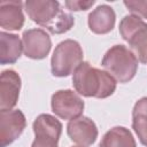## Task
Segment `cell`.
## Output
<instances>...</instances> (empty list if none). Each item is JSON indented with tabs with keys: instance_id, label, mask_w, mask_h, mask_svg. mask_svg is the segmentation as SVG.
<instances>
[{
	"instance_id": "obj_4",
	"label": "cell",
	"mask_w": 147,
	"mask_h": 147,
	"mask_svg": "<svg viewBox=\"0 0 147 147\" xmlns=\"http://www.w3.org/2000/svg\"><path fill=\"white\" fill-rule=\"evenodd\" d=\"M53 113L62 119H76L84 110V101L71 90H61L52 95Z\"/></svg>"
},
{
	"instance_id": "obj_21",
	"label": "cell",
	"mask_w": 147,
	"mask_h": 147,
	"mask_svg": "<svg viewBox=\"0 0 147 147\" xmlns=\"http://www.w3.org/2000/svg\"><path fill=\"white\" fill-rule=\"evenodd\" d=\"M74 147H85V146H74Z\"/></svg>"
},
{
	"instance_id": "obj_8",
	"label": "cell",
	"mask_w": 147,
	"mask_h": 147,
	"mask_svg": "<svg viewBox=\"0 0 147 147\" xmlns=\"http://www.w3.org/2000/svg\"><path fill=\"white\" fill-rule=\"evenodd\" d=\"M21 90V78L14 70H5L0 78V111L13 110Z\"/></svg>"
},
{
	"instance_id": "obj_16",
	"label": "cell",
	"mask_w": 147,
	"mask_h": 147,
	"mask_svg": "<svg viewBox=\"0 0 147 147\" xmlns=\"http://www.w3.org/2000/svg\"><path fill=\"white\" fill-rule=\"evenodd\" d=\"M100 147H136V140L126 127L115 126L103 136Z\"/></svg>"
},
{
	"instance_id": "obj_3",
	"label": "cell",
	"mask_w": 147,
	"mask_h": 147,
	"mask_svg": "<svg viewBox=\"0 0 147 147\" xmlns=\"http://www.w3.org/2000/svg\"><path fill=\"white\" fill-rule=\"evenodd\" d=\"M83 62L80 45L71 39L61 41L54 49L51 59L52 74L56 77H67Z\"/></svg>"
},
{
	"instance_id": "obj_9",
	"label": "cell",
	"mask_w": 147,
	"mask_h": 147,
	"mask_svg": "<svg viewBox=\"0 0 147 147\" xmlns=\"http://www.w3.org/2000/svg\"><path fill=\"white\" fill-rule=\"evenodd\" d=\"M67 132L70 139L82 146H90L98 138V129L95 123L88 117H78L67 125Z\"/></svg>"
},
{
	"instance_id": "obj_19",
	"label": "cell",
	"mask_w": 147,
	"mask_h": 147,
	"mask_svg": "<svg viewBox=\"0 0 147 147\" xmlns=\"http://www.w3.org/2000/svg\"><path fill=\"white\" fill-rule=\"evenodd\" d=\"M94 0H90V1H82V0H72V1H65V6L68 7V9L74 10V11H78V10H86L90 7H92L94 5Z\"/></svg>"
},
{
	"instance_id": "obj_15",
	"label": "cell",
	"mask_w": 147,
	"mask_h": 147,
	"mask_svg": "<svg viewBox=\"0 0 147 147\" xmlns=\"http://www.w3.org/2000/svg\"><path fill=\"white\" fill-rule=\"evenodd\" d=\"M132 127L140 142L147 147V96L138 100L133 107Z\"/></svg>"
},
{
	"instance_id": "obj_14",
	"label": "cell",
	"mask_w": 147,
	"mask_h": 147,
	"mask_svg": "<svg viewBox=\"0 0 147 147\" xmlns=\"http://www.w3.org/2000/svg\"><path fill=\"white\" fill-rule=\"evenodd\" d=\"M33 132L36 137H48L59 141L62 132L61 122L52 115L41 114L33 122Z\"/></svg>"
},
{
	"instance_id": "obj_11",
	"label": "cell",
	"mask_w": 147,
	"mask_h": 147,
	"mask_svg": "<svg viewBox=\"0 0 147 147\" xmlns=\"http://www.w3.org/2000/svg\"><path fill=\"white\" fill-rule=\"evenodd\" d=\"M115 11L107 5L96 7L88 15L90 30L96 34H105L113 30L115 25Z\"/></svg>"
},
{
	"instance_id": "obj_5",
	"label": "cell",
	"mask_w": 147,
	"mask_h": 147,
	"mask_svg": "<svg viewBox=\"0 0 147 147\" xmlns=\"http://www.w3.org/2000/svg\"><path fill=\"white\" fill-rule=\"evenodd\" d=\"M24 6L29 17L46 29H48L62 13L60 3L54 0H28Z\"/></svg>"
},
{
	"instance_id": "obj_1",
	"label": "cell",
	"mask_w": 147,
	"mask_h": 147,
	"mask_svg": "<svg viewBox=\"0 0 147 147\" xmlns=\"http://www.w3.org/2000/svg\"><path fill=\"white\" fill-rule=\"evenodd\" d=\"M72 84L80 95L87 98L105 99L116 90V79L107 71L91 67L88 62H82L72 76Z\"/></svg>"
},
{
	"instance_id": "obj_18",
	"label": "cell",
	"mask_w": 147,
	"mask_h": 147,
	"mask_svg": "<svg viewBox=\"0 0 147 147\" xmlns=\"http://www.w3.org/2000/svg\"><path fill=\"white\" fill-rule=\"evenodd\" d=\"M124 5L131 13L136 14V16L147 18V0H125Z\"/></svg>"
},
{
	"instance_id": "obj_20",
	"label": "cell",
	"mask_w": 147,
	"mask_h": 147,
	"mask_svg": "<svg viewBox=\"0 0 147 147\" xmlns=\"http://www.w3.org/2000/svg\"><path fill=\"white\" fill-rule=\"evenodd\" d=\"M31 147H57V140L48 137H36Z\"/></svg>"
},
{
	"instance_id": "obj_6",
	"label": "cell",
	"mask_w": 147,
	"mask_h": 147,
	"mask_svg": "<svg viewBox=\"0 0 147 147\" xmlns=\"http://www.w3.org/2000/svg\"><path fill=\"white\" fill-rule=\"evenodd\" d=\"M25 116L20 109L0 111V146L7 147L24 131Z\"/></svg>"
},
{
	"instance_id": "obj_7",
	"label": "cell",
	"mask_w": 147,
	"mask_h": 147,
	"mask_svg": "<svg viewBox=\"0 0 147 147\" xmlns=\"http://www.w3.org/2000/svg\"><path fill=\"white\" fill-rule=\"evenodd\" d=\"M22 37L23 52L26 57L41 60L47 56L52 47V41L46 31L42 29H30L24 31Z\"/></svg>"
},
{
	"instance_id": "obj_13",
	"label": "cell",
	"mask_w": 147,
	"mask_h": 147,
	"mask_svg": "<svg viewBox=\"0 0 147 147\" xmlns=\"http://www.w3.org/2000/svg\"><path fill=\"white\" fill-rule=\"evenodd\" d=\"M119 32L123 39L131 46L147 32V23H145L139 16L126 15L119 23Z\"/></svg>"
},
{
	"instance_id": "obj_2",
	"label": "cell",
	"mask_w": 147,
	"mask_h": 147,
	"mask_svg": "<svg viewBox=\"0 0 147 147\" xmlns=\"http://www.w3.org/2000/svg\"><path fill=\"white\" fill-rule=\"evenodd\" d=\"M101 64L116 80L127 83L137 72L138 59L124 45H115L107 51Z\"/></svg>"
},
{
	"instance_id": "obj_17",
	"label": "cell",
	"mask_w": 147,
	"mask_h": 147,
	"mask_svg": "<svg viewBox=\"0 0 147 147\" xmlns=\"http://www.w3.org/2000/svg\"><path fill=\"white\" fill-rule=\"evenodd\" d=\"M131 47L136 53L137 59H139L141 63L147 64V32L141 36L137 41H134Z\"/></svg>"
},
{
	"instance_id": "obj_12",
	"label": "cell",
	"mask_w": 147,
	"mask_h": 147,
	"mask_svg": "<svg viewBox=\"0 0 147 147\" xmlns=\"http://www.w3.org/2000/svg\"><path fill=\"white\" fill-rule=\"evenodd\" d=\"M23 49V42L18 36L0 32V63L1 64H13L21 56Z\"/></svg>"
},
{
	"instance_id": "obj_10",
	"label": "cell",
	"mask_w": 147,
	"mask_h": 147,
	"mask_svg": "<svg viewBox=\"0 0 147 147\" xmlns=\"http://www.w3.org/2000/svg\"><path fill=\"white\" fill-rule=\"evenodd\" d=\"M24 24L21 1L0 2V25L5 30H20Z\"/></svg>"
}]
</instances>
